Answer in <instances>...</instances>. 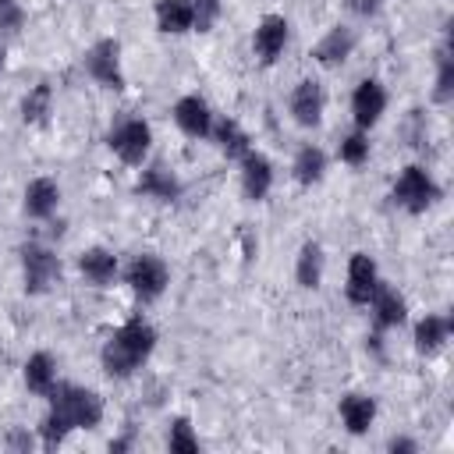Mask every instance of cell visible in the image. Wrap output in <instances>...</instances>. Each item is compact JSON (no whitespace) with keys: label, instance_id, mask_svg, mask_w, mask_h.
<instances>
[{"label":"cell","instance_id":"6da1fadb","mask_svg":"<svg viewBox=\"0 0 454 454\" xmlns=\"http://www.w3.org/2000/svg\"><path fill=\"white\" fill-rule=\"evenodd\" d=\"M103 422V397L78 383H57L50 390V411L39 422L43 447H60L74 429H96Z\"/></svg>","mask_w":454,"mask_h":454},{"label":"cell","instance_id":"7a4b0ae2","mask_svg":"<svg viewBox=\"0 0 454 454\" xmlns=\"http://www.w3.org/2000/svg\"><path fill=\"white\" fill-rule=\"evenodd\" d=\"M156 348V330L145 319H128L121 330H114V337L103 344V369L117 380L131 376Z\"/></svg>","mask_w":454,"mask_h":454},{"label":"cell","instance_id":"3957f363","mask_svg":"<svg viewBox=\"0 0 454 454\" xmlns=\"http://www.w3.org/2000/svg\"><path fill=\"white\" fill-rule=\"evenodd\" d=\"M440 199V184L433 181V174L426 170V167H419V163H408L401 174H397V181H394V202L401 206V209H408V213H426L433 202Z\"/></svg>","mask_w":454,"mask_h":454},{"label":"cell","instance_id":"277c9868","mask_svg":"<svg viewBox=\"0 0 454 454\" xmlns=\"http://www.w3.org/2000/svg\"><path fill=\"white\" fill-rule=\"evenodd\" d=\"M106 142H110V149L117 153L121 163L142 167L145 156H149V145H153V128L142 117H128L117 128H110V138Z\"/></svg>","mask_w":454,"mask_h":454},{"label":"cell","instance_id":"5b68a950","mask_svg":"<svg viewBox=\"0 0 454 454\" xmlns=\"http://www.w3.org/2000/svg\"><path fill=\"white\" fill-rule=\"evenodd\" d=\"M57 277H60V259L46 245H39V241L21 245V280H25L28 294L50 291L57 284Z\"/></svg>","mask_w":454,"mask_h":454},{"label":"cell","instance_id":"8992f818","mask_svg":"<svg viewBox=\"0 0 454 454\" xmlns=\"http://www.w3.org/2000/svg\"><path fill=\"white\" fill-rule=\"evenodd\" d=\"M124 284H128L142 301H153V298H160V294L167 291V284H170V270H167V262H163L160 255L142 252V255H135V259L128 262V270H124Z\"/></svg>","mask_w":454,"mask_h":454},{"label":"cell","instance_id":"52a82bcc","mask_svg":"<svg viewBox=\"0 0 454 454\" xmlns=\"http://www.w3.org/2000/svg\"><path fill=\"white\" fill-rule=\"evenodd\" d=\"M85 71L106 85V89H124V71H121V46L117 39H99L85 50Z\"/></svg>","mask_w":454,"mask_h":454},{"label":"cell","instance_id":"ba28073f","mask_svg":"<svg viewBox=\"0 0 454 454\" xmlns=\"http://www.w3.org/2000/svg\"><path fill=\"white\" fill-rule=\"evenodd\" d=\"M383 110H387V89H383L376 78L358 82L355 92H351V114H355V124L365 131V128H372V124L383 117Z\"/></svg>","mask_w":454,"mask_h":454},{"label":"cell","instance_id":"9c48e42d","mask_svg":"<svg viewBox=\"0 0 454 454\" xmlns=\"http://www.w3.org/2000/svg\"><path fill=\"white\" fill-rule=\"evenodd\" d=\"M380 287V270L376 262L365 255V252H355L351 262H348V284H344V294L351 305H369L372 291Z\"/></svg>","mask_w":454,"mask_h":454},{"label":"cell","instance_id":"30bf717a","mask_svg":"<svg viewBox=\"0 0 454 454\" xmlns=\"http://www.w3.org/2000/svg\"><path fill=\"white\" fill-rule=\"evenodd\" d=\"M323 106H326V92L316 78H305L294 85L291 92V117L301 124V128H316L323 121Z\"/></svg>","mask_w":454,"mask_h":454},{"label":"cell","instance_id":"8fae6325","mask_svg":"<svg viewBox=\"0 0 454 454\" xmlns=\"http://www.w3.org/2000/svg\"><path fill=\"white\" fill-rule=\"evenodd\" d=\"M287 46V21L280 14H266L259 25H255V35H252V50L262 64H273Z\"/></svg>","mask_w":454,"mask_h":454},{"label":"cell","instance_id":"7c38bea8","mask_svg":"<svg viewBox=\"0 0 454 454\" xmlns=\"http://www.w3.org/2000/svg\"><path fill=\"white\" fill-rule=\"evenodd\" d=\"M174 121H177V128H181L184 135H192V138H209V131H213V110H209V103L199 99V96H181V99L174 103Z\"/></svg>","mask_w":454,"mask_h":454},{"label":"cell","instance_id":"4fadbf2b","mask_svg":"<svg viewBox=\"0 0 454 454\" xmlns=\"http://www.w3.org/2000/svg\"><path fill=\"white\" fill-rule=\"evenodd\" d=\"M241 188H245V195L252 202L266 199L270 188H273V163L262 153H255V149H248L241 156Z\"/></svg>","mask_w":454,"mask_h":454},{"label":"cell","instance_id":"5bb4252c","mask_svg":"<svg viewBox=\"0 0 454 454\" xmlns=\"http://www.w3.org/2000/svg\"><path fill=\"white\" fill-rule=\"evenodd\" d=\"M369 309H372L376 330H390V326H401V323L408 319V301H404L390 284H383V280H380V287L372 291Z\"/></svg>","mask_w":454,"mask_h":454},{"label":"cell","instance_id":"9a60e30c","mask_svg":"<svg viewBox=\"0 0 454 454\" xmlns=\"http://www.w3.org/2000/svg\"><path fill=\"white\" fill-rule=\"evenodd\" d=\"M57 206H60V188H57L53 177H35V181H28V188H25V216H32V220H50V216L57 213Z\"/></svg>","mask_w":454,"mask_h":454},{"label":"cell","instance_id":"2e32d148","mask_svg":"<svg viewBox=\"0 0 454 454\" xmlns=\"http://www.w3.org/2000/svg\"><path fill=\"white\" fill-rule=\"evenodd\" d=\"M351 50H355V32L344 28V25H333V28L316 43L312 57H316L323 67H337V64H344V60L351 57Z\"/></svg>","mask_w":454,"mask_h":454},{"label":"cell","instance_id":"e0dca14e","mask_svg":"<svg viewBox=\"0 0 454 454\" xmlns=\"http://www.w3.org/2000/svg\"><path fill=\"white\" fill-rule=\"evenodd\" d=\"M372 419H376V401L369 394H344L340 397V422H344V429L351 436L369 433Z\"/></svg>","mask_w":454,"mask_h":454},{"label":"cell","instance_id":"ac0fdd59","mask_svg":"<svg viewBox=\"0 0 454 454\" xmlns=\"http://www.w3.org/2000/svg\"><path fill=\"white\" fill-rule=\"evenodd\" d=\"M156 28L167 35H184L195 28L192 0H156Z\"/></svg>","mask_w":454,"mask_h":454},{"label":"cell","instance_id":"d6986e66","mask_svg":"<svg viewBox=\"0 0 454 454\" xmlns=\"http://www.w3.org/2000/svg\"><path fill=\"white\" fill-rule=\"evenodd\" d=\"M135 192L138 195H145V199H160V202H170V199H177L181 195V181L167 170V167H145L142 170V177H138V184H135Z\"/></svg>","mask_w":454,"mask_h":454},{"label":"cell","instance_id":"ffe728a7","mask_svg":"<svg viewBox=\"0 0 454 454\" xmlns=\"http://www.w3.org/2000/svg\"><path fill=\"white\" fill-rule=\"evenodd\" d=\"M78 270H82V277L89 284L103 287V284H110L117 277V255L110 248H85L78 255Z\"/></svg>","mask_w":454,"mask_h":454},{"label":"cell","instance_id":"44dd1931","mask_svg":"<svg viewBox=\"0 0 454 454\" xmlns=\"http://www.w3.org/2000/svg\"><path fill=\"white\" fill-rule=\"evenodd\" d=\"M25 387L32 394H39V397H50V390L57 387V362H53V355H46V351L28 355V362H25Z\"/></svg>","mask_w":454,"mask_h":454},{"label":"cell","instance_id":"7402d4cb","mask_svg":"<svg viewBox=\"0 0 454 454\" xmlns=\"http://www.w3.org/2000/svg\"><path fill=\"white\" fill-rule=\"evenodd\" d=\"M213 142H216V149L227 156V160H241L252 145H248V135L241 131V124L234 121V117H220V121H213Z\"/></svg>","mask_w":454,"mask_h":454},{"label":"cell","instance_id":"603a6c76","mask_svg":"<svg viewBox=\"0 0 454 454\" xmlns=\"http://www.w3.org/2000/svg\"><path fill=\"white\" fill-rule=\"evenodd\" d=\"M447 337H450V319H443V316H426V319L415 323V348H419V355L440 351L447 344Z\"/></svg>","mask_w":454,"mask_h":454},{"label":"cell","instance_id":"cb8c5ba5","mask_svg":"<svg viewBox=\"0 0 454 454\" xmlns=\"http://www.w3.org/2000/svg\"><path fill=\"white\" fill-rule=\"evenodd\" d=\"M291 170H294V181L298 184H316L326 174V153L319 145H301L298 156H294V163H291Z\"/></svg>","mask_w":454,"mask_h":454},{"label":"cell","instance_id":"d4e9b609","mask_svg":"<svg viewBox=\"0 0 454 454\" xmlns=\"http://www.w3.org/2000/svg\"><path fill=\"white\" fill-rule=\"evenodd\" d=\"M294 277H298V284L301 287H319V280H323V248H319V241H305L301 245V252H298V262H294Z\"/></svg>","mask_w":454,"mask_h":454},{"label":"cell","instance_id":"484cf974","mask_svg":"<svg viewBox=\"0 0 454 454\" xmlns=\"http://www.w3.org/2000/svg\"><path fill=\"white\" fill-rule=\"evenodd\" d=\"M50 106H53V89H50V82H35V85L25 92V99H21V117H25V124H43L46 114H50Z\"/></svg>","mask_w":454,"mask_h":454},{"label":"cell","instance_id":"4316f807","mask_svg":"<svg viewBox=\"0 0 454 454\" xmlns=\"http://www.w3.org/2000/svg\"><path fill=\"white\" fill-rule=\"evenodd\" d=\"M337 156H340V163H348V167H362V163L369 160V138H365V131L358 128V131L344 135Z\"/></svg>","mask_w":454,"mask_h":454},{"label":"cell","instance_id":"83f0119b","mask_svg":"<svg viewBox=\"0 0 454 454\" xmlns=\"http://www.w3.org/2000/svg\"><path fill=\"white\" fill-rule=\"evenodd\" d=\"M167 447L174 454H199V436L192 433V422L188 419H174V426L167 433Z\"/></svg>","mask_w":454,"mask_h":454},{"label":"cell","instance_id":"f1b7e54d","mask_svg":"<svg viewBox=\"0 0 454 454\" xmlns=\"http://www.w3.org/2000/svg\"><path fill=\"white\" fill-rule=\"evenodd\" d=\"M25 25V11L18 0H0V35H14Z\"/></svg>","mask_w":454,"mask_h":454},{"label":"cell","instance_id":"f546056e","mask_svg":"<svg viewBox=\"0 0 454 454\" xmlns=\"http://www.w3.org/2000/svg\"><path fill=\"white\" fill-rule=\"evenodd\" d=\"M450 89H454V67H450V53L447 50H440V71H436V99L440 103H447L450 99Z\"/></svg>","mask_w":454,"mask_h":454},{"label":"cell","instance_id":"4dcf8cb0","mask_svg":"<svg viewBox=\"0 0 454 454\" xmlns=\"http://www.w3.org/2000/svg\"><path fill=\"white\" fill-rule=\"evenodd\" d=\"M192 14H195V28L209 32L213 21L220 18V0H192Z\"/></svg>","mask_w":454,"mask_h":454},{"label":"cell","instance_id":"1f68e13d","mask_svg":"<svg viewBox=\"0 0 454 454\" xmlns=\"http://www.w3.org/2000/svg\"><path fill=\"white\" fill-rule=\"evenodd\" d=\"M351 11H358V14H376V11H380V0H351Z\"/></svg>","mask_w":454,"mask_h":454},{"label":"cell","instance_id":"d6a6232c","mask_svg":"<svg viewBox=\"0 0 454 454\" xmlns=\"http://www.w3.org/2000/svg\"><path fill=\"white\" fill-rule=\"evenodd\" d=\"M387 450H394V454H397V450H408V454H411V450H415V440H404V436H394V440L387 443Z\"/></svg>","mask_w":454,"mask_h":454},{"label":"cell","instance_id":"836d02e7","mask_svg":"<svg viewBox=\"0 0 454 454\" xmlns=\"http://www.w3.org/2000/svg\"><path fill=\"white\" fill-rule=\"evenodd\" d=\"M4 64H7V50H4V43H0V71H4Z\"/></svg>","mask_w":454,"mask_h":454}]
</instances>
